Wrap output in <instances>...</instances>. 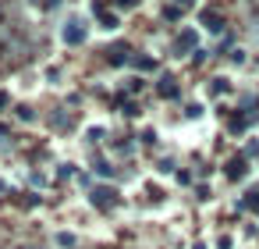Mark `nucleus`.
<instances>
[{"instance_id":"1","label":"nucleus","mask_w":259,"mask_h":249,"mask_svg":"<svg viewBox=\"0 0 259 249\" xmlns=\"http://www.w3.org/2000/svg\"><path fill=\"white\" fill-rule=\"evenodd\" d=\"M85 36H89V22H85L82 15H71V18L61 25V40H64L68 47H82Z\"/></svg>"},{"instance_id":"2","label":"nucleus","mask_w":259,"mask_h":249,"mask_svg":"<svg viewBox=\"0 0 259 249\" xmlns=\"http://www.w3.org/2000/svg\"><path fill=\"white\" fill-rule=\"evenodd\" d=\"M199 43V32L195 29H185L181 36H178V50H188V47H195Z\"/></svg>"},{"instance_id":"3","label":"nucleus","mask_w":259,"mask_h":249,"mask_svg":"<svg viewBox=\"0 0 259 249\" xmlns=\"http://www.w3.org/2000/svg\"><path fill=\"white\" fill-rule=\"evenodd\" d=\"M57 245H64V249H71V245H75V235H57Z\"/></svg>"}]
</instances>
